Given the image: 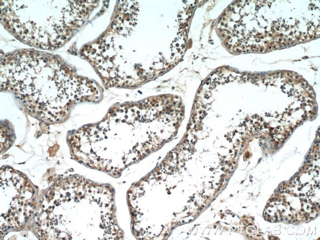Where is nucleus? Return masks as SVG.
Returning <instances> with one entry per match:
<instances>
[{"instance_id": "1", "label": "nucleus", "mask_w": 320, "mask_h": 240, "mask_svg": "<svg viewBox=\"0 0 320 240\" xmlns=\"http://www.w3.org/2000/svg\"><path fill=\"white\" fill-rule=\"evenodd\" d=\"M122 108L113 111L101 122L89 127L110 138L114 156L110 169L118 171L137 161L139 154L134 138L140 116L134 115L133 108Z\"/></svg>"}]
</instances>
